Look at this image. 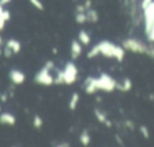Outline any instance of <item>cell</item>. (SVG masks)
<instances>
[{"label": "cell", "mask_w": 154, "mask_h": 147, "mask_svg": "<svg viewBox=\"0 0 154 147\" xmlns=\"http://www.w3.org/2000/svg\"><path fill=\"white\" fill-rule=\"evenodd\" d=\"M99 54L106 57V58H114L117 61H123L124 57H125V49L123 46H118L111 41L103 40L100 41L99 43L94 45L89 52L87 53V58L93 59L95 57H97Z\"/></svg>", "instance_id": "cell-1"}, {"label": "cell", "mask_w": 154, "mask_h": 147, "mask_svg": "<svg viewBox=\"0 0 154 147\" xmlns=\"http://www.w3.org/2000/svg\"><path fill=\"white\" fill-rule=\"evenodd\" d=\"M55 69V65H54V61L53 60H47L45 63V65L35 74V77H34V81L35 83L37 84H41V86H53L54 84V76L51 74L52 70Z\"/></svg>", "instance_id": "cell-2"}, {"label": "cell", "mask_w": 154, "mask_h": 147, "mask_svg": "<svg viewBox=\"0 0 154 147\" xmlns=\"http://www.w3.org/2000/svg\"><path fill=\"white\" fill-rule=\"evenodd\" d=\"M122 46L124 47V49L134 52V53H140V54H148L150 57H154V48L150 46H147L146 43H143L142 41L137 40V39H125L122 43Z\"/></svg>", "instance_id": "cell-3"}, {"label": "cell", "mask_w": 154, "mask_h": 147, "mask_svg": "<svg viewBox=\"0 0 154 147\" xmlns=\"http://www.w3.org/2000/svg\"><path fill=\"white\" fill-rule=\"evenodd\" d=\"M116 83L117 81L109 76L108 74L102 72L99 77H96V88L97 90H103V92H113L116 89Z\"/></svg>", "instance_id": "cell-4"}, {"label": "cell", "mask_w": 154, "mask_h": 147, "mask_svg": "<svg viewBox=\"0 0 154 147\" xmlns=\"http://www.w3.org/2000/svg\"><path fill=\"white\" fill-rule=\"evenodd\" d=\"M64 72V84H73L77 81V75H78V69L75 65V63L67 61L65 64V67L63 69Z\"/></svg>", "instance_id": "cell-5"}, {"label": "cell", "mask_w": 154, "mask_h": 147, "mask_svg": "<svg viewBox=\"0 0 154 147\" xmlns=\"http://www.w3.org/2000/svg\"><path fill=\"white\" fill-rule=\"evenodd\" d=\"M8 77H10V81L16 86L23 84L25 81V74L18 69H11L8 72Z\"/></svg>", "instance_id": "cell-6"}, {"label": "cell", "mask_w": 154, "mask_h": 147, "mask_svg": "<svg viewBox=\"0 0 154 147\" xmlns=\"http://www.w3.org/2000/svg\"><path fill=\"white\" fill-rule=\"evenodd\" d=\"M84 92L89 95H93L97 92V88H96V77H93V76H89L84 80Z\"/></svg>", "instance_id": "cell-7"}, {"label": "cell", "mask_w": 154, "mask_h": 147, "mask_svg": "<svg viewBox=\"0 0 154 147\" xmlns=\"http://www.w3.org/2000/svg\"><path fill=\"white\" fill-rule=\"evenodd\" d=\"M82 43L77 40H72L71 41V46H70V54H71V59L75 60L77 58H79V55L82 54Z\"/></svg>", "instance_id": "cell-8"}, {"label": "cell", "mask_w": 154, "mask_h": 147, "mask_svg": "<svg viewBox=\"0 0 154 147\" xmlns=\"http://www.w3.org/2000/svg\"><path fill=\"white\" fill-rule=\"evenodd\" d=\"M0 124L2 125H14L16 124V117L11 112H2L0 113Z\"/></svg>", "instance_id": "cell-9"}, {"label": "cell", "mask_w": 154, "mask_h": 147, "mask_svg": "<svg viewBox=\"0 0 154 147\" xmlns=\"http://www.w3.org/2000/svg\"><path fill=\"white\" fill-rule=\"evenodd\" d=\"M6 47H8V48L13 52V54L19 53L20 49H22L20 42H19L18 40H16V39H10V40H7V41H6Z\"/></svg>", "instance_id": "cell-10"}, {"label": "cell", "mask_w": 154, "mask_h": 147, "mask_svg": "<svg viewBox=\"0 0 154 147\" xmlns=\"http://www.w3.org/2000/svg\"><path fill=\"white\" fill-rule=\"evenodd\" d=\"M131 87H132L131 80L128 78V77H125L120 83H118V82L116 83V89H118L120 92H129L131 89Z\"/></svg>", "instance_id": "cell-11"}, {"label": "cell", "mask_w": 154, "mask_h": 147, "mask_svg": "<svg viewBox=\"0 0 154 147\" xmlns=\"http://www.w3.org/2000/svg\"><path fill=\"white\" fill-rule=\"evenodd\" d=\"M77 39L78 41L82 43V46H88L90 43V35L85 31V30H79L78 34H77Z\"/></svg>", "instance_id": "cell-12"}, {"label": "cell", "mask_w": 154, "mask_h": 147, "mask_svg": "<svg viewBox=\"0 0 154 147\" xmlns=\"http://www.w3.org/2000/svg\"><path fill=\"white\" fill-rule=\"evenodd\" d=\"M85 14H87V22L90 23H96L99 20V13L96 10H94L93 7L85 10Z\"/></svg>", "instance_id": "cell-13"}, {"label": "cell", "mask_w": 154, "mask_h": 147, "mask_svg": "<svg viewBox=\"0 0 154 147\" xmlns=\"http://www.w3.org/2000/svg\"><path fill=\"white\" fill-rule=\"evenodd\" d=\"M78 102H79V94L75 92V93L71 94V96H70V99H69L67 106H69V108H70L71 111H75V110L77 108Z\"/></svg>", "instance_id": "cell-14"}, {"label": "cell", "mask_w": 154, "mask_h": 147, "mask_svg": "<svg viewBox=\"0 0 154 147\" xmlns=\"http://www.w3.org/2000/svg\"><path fill=\"white\" fill-rule=\"evenodd\" d=\"M79 142L83 145V146H88L89 143H90V141H91V137H90V135H89V133H88V130H82V133L79 134Z\"/></svg>", "instance_id": "cell-15"}, {"label": "cell", "mask_w": 154, "mask_h": 147, "mask_svg": "<svg viewBox=\"0 0 154 147\" xmlns=\"http://www.w3.org/2000/svg\"><path fill=\"white\" fill-rule=\"evenodd\" d=\"M94 114H95L96 119H97L100 123L105 124V122H106V119H107V114H106V112H103V111L100 110V108H95V110H94Z\"/></svg>", "instance_id": "cell-16"}, {"label": "cell", "mask_w": 154, "mask_h": 147, "mask_svg": "<svg viewBox=\"0 0 154 147\" xmlns=\"http://www.w3.org/2000/svg\"><path fill=\"white\" fill-rule=\"evenodd\" d=\"M55 76H54V84H64V72L63 70L58 69L55 70Z\"/></svg>", "instance_id": "cell-17"}, {"label": "cell", "mask_w": 154, "mask_h": 147, "mask_svg": "<svg viewBox=\"0 0 154 147\" xmlns=\"http://www.w3.org/2000/svg\"><path fill=\"white\" fill-rule=\"evenodd\" d=\"M75 20L78 24H84L87 22V14H85V12H76Z\"/></svg>", "instance_id": "cell-18"}, {"label": "cell", "mask_w": 154, "mask_h": 147, "mask_svg": "<svg viewBox=\"0 0 154 147\" xmlns=\"http://www.w3.org/2000/svg\"><path fill=\"white\" fill-rule=\"evenodd\" d=\"M32 125H34V128L40 129V128L43 125V119H42V117L38 116V114H35L34 118H32Z\"/></svg>", "instance_id": "cell-19"}, {"label": "cell", "mask_w": 154, "mask_h": 147, "mask_svg": "<svg viewBox=\"0 0 154 147\" xmlns=\"http://www.w3.org/2000/svg\"><path fill=\"white\" fill-rule=\"evenodd\" d=\"M29 2L32 5V7H35L38 11H43V8H45V6H43L41 0H29Z\"/></svg>", "instance_id": "cell-20"}, {"label": "cell", "mask_w": 154, "mask_h": 147, "mask_svg": "<svg viewBox=\"0 0 154 147\" xmlns=\"http://www.w3.org/2000/svg\"><path fill=\"white\" fill-rule=\"evenodd\" d=\"M0 18H2L5 22H8V20L11 19V12H10L8 10H6V8H5V10L2 11V13L0 14Z\"/></svg>", "instance_id": "cell-21"}, {"label": "cell", "mask_w": 154, "mask_h": 147, "mask_svg": "<svg viewBox=\"0 0 154 147\" xmlns=\"http://www.w3.org/2000/svg\"><path fill=\"white\" fill-rule=\"evenodd\" d=\"M140 131H141V134H142L146 139H149V130L147 129V127L141 125V127H140Z\"/></svg>", "instance_id": "cell-22"}, {"label": "cell", "mask_w": 154, "mask_h": 147, "mask_svg": "<svg viewBox=\"0 0 154 147\" xmlns=\"http://www.w3.org/2000/svg\"><path fill=\"white\" fill-rule=\"evenodd\" d=\"M2 54L5 55V58H11V57H12V54H13V52H12L8 47H6V46H5V48H4V51H2Z\"/></svg>", "instance_id": "cell-23"}, {"label": "cell", "mask_w": 154, "mask_h": 147, "mask_svg": "<svg viewBox=\"0 0 154 147\" xmlns=\"http://www.w3.org/2000/svg\"><path fill=\"white\" fill-rule=\"evenodd\" d=\"M76 12H85V7H84V5H82V4L76 5Z\"/></svg>", "instance_id": "cell-24"}, {"label": "cell", "mask_w": 154, "mask_h": 147, "mask_svg": "<svg viewBox=\"0 0 154 147\" xmlns=\"http://www.w3.org/2000/svg\"><path fill=\"white\" fill-rule=\"evenodd\" d=\"M7 95H8V94H6V93H1V94H0V100H1L2 102H6V101H7Z\"/></svg>", "instance_id": "cell-25"}, {"label": "cell", "mask_w": 154, "mask_h": 147, "mask_svg": "<svg viewBox=\"0 0 154 147\" xmlns=\"http://www.w3.org/2000/svg\"><path fill=\"white\" fill-rule=\"evenodd\" d=\"M83 5H84V7H85V10H88V8H90V7H91V0H85Z\"/></svg>", "instance_id": "cell-26"}, {"label": "cell", "mask_w": 154, "mask_h": 147, "mask_svg": "<svg viewBox=\"0 0 154 147\" xmlns=\"http://www.w3.org/2000/svg\"><path fill=\"white\" fill-rule=\"evenodd\" d=\"M57 146H58V147H70V143L64 141V142H61V143H58Z\"/></svg>", "instance_id": "cell-27"}, {"label": "cell", "mask_w": 154, "mask_h": 147, "mask_svg": "<svg viewBox=\"0 0 154 147\" xmlns=\"http://www.w3.org/2000/svg\"><path fill=\"white\" fill-rule=\"evenodd\" d=\"M5 24H6V22H5L2 18H0V31H1V30L5 28Z\"/></svg>", "instance_id": "cell-28"}, {"label": "cell", "mask_w": 154, "mask_h": 147, "mask_svg": "<svg viewBox=\"0 0 154 147\" xmlns=\"http://www.w3.org/2000/svg\"><path fill=\"white\" fill-rule=\"evenodd\" d=\"M11 1H12V0H0V4L4 5V6H6V5H8Z\"/></svg>", "instance_id": "cell-29"}, {"label": "cell", "mask_w": 154, "mask_h": 147, "mask_svg": "<svg viewBox=\"0 0 154 147\" xmlns=\"http://www.w3.org/2000/svg\"><path fill=\"white\" fill-rule=\"evenodd\" d=\"M126 127H129V128H134V125H132V122H130V120H126Z\"/></svg>", "instance_id": "cell-30"}, {"label": "cell", "mask_w": 154, "mask_h": 147, "mask_svg": "<svg viewBox=\"0 0 154 147\" xmlns=\"http://www.w3.org/2000/svg\"><path fill=\"white\" fill-rule=\"evenodd\" d=\"M116 139H117V140H118V143H119V145H122V146H123V141H122V139H119V136H118V135H117V136H116Z\"/></svg>", "instance_id": "cell-31"}, {"label": "cell", "mask_w": 154, "mask_h": 147, "mask_svg": "<svg viewBox=\"0 0 154 147\" xmlns=\"http://www.w3.org/2000/svg\"><path fill=\"white\" fill-rule=\"evenodd\" d=\"M4 10H5V8H4V5H1V4H0V14L2 13V11H4Z\"/></svg>", "instance_id": "cell-32"}, {"label": "cell", "mask_w": 154, "mask_h": 147, "mask_svg": "<svg viewBox=\"0 0 154 147\" xmlns=\"http://www.w3.org/2000/svg\"><path fill=\"white\" fill-rule=\"evenodd\" d=\"M2 42H4V41H2V37L0 36V46H2Z\"/></svg>", "instance_id": "cell-33"}, {"label": "cell", "mask_w": 154, "mask_h": 147, "mask_svg": "<svg viewBox=\"0 0 154 147\" xmlns=\"http://www.w3.org/2000/svg\"><path fill=\"white\" fill-rule=\"evenodd\" d=\"M1 53H2V51H1V48H0V54H1Z\"/></svg>", "instance_id": "cell-34"}, {"label": "cell", "mask_w": 154, "mask_h": 147, "mask_svg": "<svg viewBox=\"0 0 154 147\" xmlns=\"http://www.w3.org/2000/svg\"><path fill=\"white\" fill-rule=\"evenodd\" d=\"M0 111H1V106H0Z\"/></svg>", "instance_id": "cell-35"}]
</instances>
